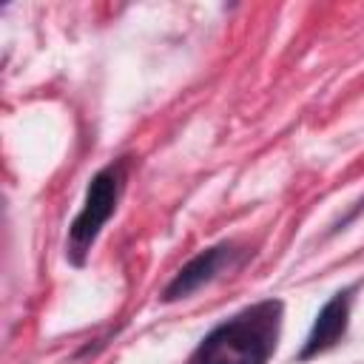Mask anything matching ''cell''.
Returning <instances> with one entry per match:
<instances>
[{
  "label": "cell",
  "mask_w": 364,
  "mask_h": 364,
  "mask_svg": "<svg viewBox=\"0 0 364 364\" xmlns=\"http://www.w3.org/2000/svg\"><path fill=\"white\" fill-rule=\"evenodd\" d=\"M282 304L259 301L205 336L191 364H264L279 338Z\"/></svg>",
  "instance_id": "6da1fadb"
},
{
  "label": "cell",
  "mask_w": 364,
  "mask_h": 364,
  "mask_svg": "<svg viewBox=\"0 0 364 364\" xmlns=\"http://www.w3.org/2000/svg\"><path fill=\"white\" fill-rule=\"evenodd\" d=\"M119 191H122V165L119 162L102 168L91 179V185L85 191V202H82V208H80V213H77V219H74V225L68 230L71 253L82 256L94 245V239L100 236L102 225L111 219V213L117 208Z\"/></svg>",
  "instance_id": "7a4b0ae2"
},
{
  "label": "cell",
  "mask_w": 364,
  "mask_h": 364,
  "mask_svg": "<svg viewBox=\"0 0 364 364\" xmlns=\"http://www.w3.org/2000/svg\"><path fill=\"white\" fill-rule=\"evenodd\" d=\"M347 316H350V290H341L336 293L324 307L321 313L316 316L313 321V330L304 341V350H301V358H310V355H318L324 350H330L347 330Z\"/></svg>",
  "instance_id": "3957f363"
},
{
  "label": "cell",
  "mask_w": 364,
  "mask_h": 364,
  "mask_svg": "<svg viewBox=\"0 0 364 364\" xmlns=\"http://www.w3.org/2000/svg\"><path fill=\"white\" fill-rule=\"evenodd\" d=\"M228 253H230L228 247H210V250H202L196 259H191V262L173 276V282H171L168 290H165V299H182V296L193 293L196 287H202L205 282H210V279L219 273V267L225 264Z\"/></svg>",
  "instance_id": "277c9868"
}]
</instances>
